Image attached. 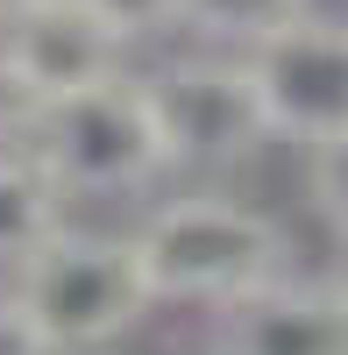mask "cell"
Returning a JSON list of instances; mask_svg holds the SVG:
<instances>
[{"instance_id":"cell-9","label":"cell","mask_w":348,"mask_h":355,"mask_svg":"<svg viewBox=\"0 0 348 355\" xmlns=\"http://www.w3.org/2000/svg\"><path fill=\"white\" fill-rule=\"evenodd\" d=\"M306 15H313V0H185L178 36H192L214 57H249V50H263L270 36H284Z\"/></svg>"},{"instance_id":"cell-12","label":"cell","mask_w":348,"mask_h":355,"mask_svg":"<svg viewBox=\"0 0 348 355\" xmlns=\"http://www.w3.org/2000/svg\"><path fill=\"white\" fill-rule=\"evenodd\" d=\"M0 355H50V348H43V334L21 320V306H15V299H0Z\"/></svg>"},{"instance_id":"cell-10","label":"cell","mask_w":348,"mask_h":355,"mask_svg":"<svg viewBox=\"0 0 348 355\" xmlns=\"http://www.w3.org/2000/svg\"><path fill=\"white\" fill-rule=\"evenodd\" d=\"M78 8L100 15L128 50L150 43V36H178V28H185V0H78Z\"/></svg>"},{"instance_id":"cell-13","label":"cell","mask_w":348,"mask_h":355,"mask_svg":"<svg viewBox=\"0 0 348 355\" xmlns=\"http://www.w3.org/2000/svg\"><path fill=\"white\" fill-rule=\"evenodd\" d=\"M28 8H50V0H0V21H15V15H28Z\"/></svg>"},{"instance_id":"cell-8","label":"cell","mask_w":348,"mask_h":355,"mask_svg":"<svg viewBox=\"0 0 348 355\" xmlns=\"http://www.w3.org/2000/svg\"><path fill=\"white\" fill-rule=\"evenodd\" d=\"M57 227H64V192L8 142V150H0V263H8V270L28 263Z\"/></svg>"},{"instance_id":"cell-14","label":"cell","mask_w":348,"mask_h":355,"mask_svg":"<svg viewBox=\"0 0 348 355\" xmlns=\"http://www.w3.org/2000/svg\"><path fill=\"white\" fill-rule=\"evenodd\" d=\"M334 291L348 299V242H341V270H334Z\"/></svg>"},{"instance_id":"cell-3","label":"cell","mask_w":348,"mask_h":355,"mask_svg":"<svg viewBox=\"0 0 348 355\" xmlns=\"http://www.w3.org/2000/svg\"><path fill=\"white\" fill-rule=\"evenodd\" d=\"M15 135H21V157L64 199H121V192H142L157 171H171L150 85L135 71L107 78L78 100L15 114Z\"/></svg>"},{"instance_id":"cell-6","label":"cell","mask_w":348,"mask_h":355,"mask_svg":"<svg viewBox=\"0 0 348 355\" xmlns=\"http://www.w3.org/2000/svg\"><path fill=\"white\" fill-rule=\"evenodd\" d=\"M121 71H128V43L78 0H50V8L0 21V93L15 100V114L78 100Z\"/></svg>"},{"instance_id":"cell-4","label":"cell","mask_w":348,"mask_h":355,"mask_svg":"<svg viewBox=\"0 0 348 355\" xmlns=\"http://www.w3.org/2000/svg\"><path fill=\"white\" fill-rule=\"evenodd\" d=\"M142 85H150L171 171H235V164H249L270 142L242 57L199 50V57H178V64L150 71Z\"/></svg>"},{"instance_id":"cell-7","label":"cell","mask_w":348,"mask_h":355,"mask_svg":"<svg viewBox=\"0 0 348 355\" xmlns=\"http://www.w3.org/2000/svg\"><path fill=\"white\" fill-rule=\"evenodd\" d=\"M214 320V355H348V299L334 291V277H270Z\"/></svg>"},{"instance_id":"cell-11","label":"cell","mask_w":348,"mask_h":355,"mask_svg":"<svg viewBox=\"0 0 348 355\" xmlns=\"http://www.w3.org/2000/svg\"><path fill=\"white\" fill-rule=\"evenodd\" d=\"M306 192H313V206H320V214L341 227V242H348V128L306 150Z\"/></svg>"},{"instance_id":"cell-5","label":"cell","mask_w":348,"mask_h":355,"mask_svg":"<svg viewBox=\"0 0 348 355\" xmlns=\"http://www.w3.org/2000/svg\"><path fill=\"white\" fill-rule=\"evenodd\" d=\"M242 71L256 85L270 142H327L348 128V21L306 15L284 36H270L263 50L242 57Z\"/></svg>"},{"instance_id":"cell-1","label":"cell","mask_w":348,"mask_h":355,"mask_svg":"<svg viewBox=\"0 0 348 355\" xmlns=\"http://www.w3.org/2000/svg\"><path fill=\"white\" fill-rule=\"evenodd\" d=\"M135 263L150 277L157 306H207L227 313L256 284L284 277V234L263 206L227 199V192H185L164 199L135 234Z\"/></svg>"},{"instance_id":"cell-2","label":"cell","mask_w":348,"mask_h":355,"mask_svg":"<svg viewBox=\"0 0 348 355\" xmlns=\"http://www.w3.org/2000/svg\"><path fill=\"white\" fill-rule=\"evenodd\" d=\"M8 299L43 334L50 355H107L157 313L135 242L128 234H85V227H57L28 263H15Z\"/></svg>"}]
</instances>
